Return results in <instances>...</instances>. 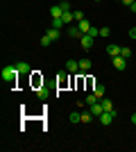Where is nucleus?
<instances>
[{"label": "nucleus", "instance_id": "obj_1", "mask_svg": "<svg viewBox=\"0 0 136 152\" xmlns=\"http://www.w3.org/2000/svg\"><path fill=\"white\" fill-rule=\"evenodd\" d=\"M18 75H20V70L16 68V64H14V66H5V68H2V82H7V84H16Z\"/></svg>", "mask_w": 136, "mask_h": 152}, {"label": "nucleus", "instance_id": "obj_2", "mask_svg": "<svg viewBox=\"0 0 136 152\" xmlns=\"http://www.w3.org/2000/svg\"><path fill=\"white\" fill-rule=\"evenodd\" d=\"M89 111L93 116H95V118H100V116L104 114V107H102V102L97 100V102H93V104H89Z\"/></svg>", "mask_w": 136, "mask_h": 152}, {"label": "nucleus", "instance_id": "obj_3", "mask_svg": "<svg viewBox=\"0 0 136 152\" xmlns=\"http://www.w3.org/2000/svg\"><path fill=\"white\" fill-rule=\"evenodd\" d=\"M93 43H95V37H91V34H84V37L79 39V45H82L84 50H91V48H93Z\"/></svg>", "mask_w": 136, "mask_h": 152}, {"label": "nucleus", "instance_id": "obj_4", "mask_svg": "<svg viewBox=\"0 0 136 152\" xmlns=\"http://www.w3.org/2000/svg\"><path fill=\"white\" fill-rule=\"evenodd\" d=\"M113 118H116V109H113V111H104L97 121L102 123V125H111V123H113Z\"/></svg>", "mask_w": 136, "mask_h": 152}, {"label": "nucleus", "instance_id": "obj_5", "mask_svg": "<svg viewBox=\"0 0 136 152\" xmlns=\"http://www.w3.org/2000/svg\"><path fill=\"white\" fill-rule=\"evenodd\" d=\"M111 61H113V68L116 70H125L127 68V59L120 57V55H118V57H111Z\"/></svg>", "mask_w": 136, "mask_h": 152}, {"label": "nucleus", "instance_id": "obj_6", "mask_svg": "<svg viewBox=\"0 0 136 152\" xmlns=\"http://www.w3.org/2000/svg\"><path fill=\"white\" fill-rule=\"evenodd\" d=\"M66 70H68V73H73V75H77V73H79V61L68 59V61H66Z\"/></svg>", "mask_w": 136, "mask_h": 152}, {"label": "nucleus", "instance_id": "obj_7", "mask_svg": "<svg viewBox=\"0 0 136 152\" xmlns=\"http://www.w3.org/2000/svg\"><path fill=\"white\" fill-rule=\"evenodd\" d=\"M16 68H18L23 75H30V73H32V66H30L27 61H18V64H16Z\"/></svg>", "mask_w": 136, "mask_h": 152}, {"label": "nucleus", "instance_id": "obj_8", "mask_svg": "<svg viewBox=\"0 0 136 152\" xmlns=\"http://www.w3.org/2000/svg\"><path fill=\"white\" fill-rule=\"evenodd\" d=\"M50 16H52V18H61V16H64L61 5H52V7H50Z\"/></svg>", "mask_w": 136, "mask_h": 152}, {"label": "nucleus", "instance_id": "obj_9", "mask_svg": "<svg viewBox=\"0 0 136 152\" xmlns=\"http://www.w3.org/2000/svg\"><path fill=\"white\" fill-rule=\"evenodd\" d=\"M45 37L50 39V41H59V37H61V30H55V27H50V30L45 32Z\"/></svg>", "mask_w": 136, "mask_h": 152}, {"label": "nucleus", "instance_id": "obj_10", "mask_svg": "<svg viewBox=\"0 0 136 152\" xmlns=\"http://www.w3.org/2000/svg\"><path fill=\"white\" fill-rule=\"evenodd\" d=\"M68 37H71V39H82L84 34L79 32V27H77V25H71V27H68Z\"/></svg>", "mask_w": 136, "mask_h": 152}, {"label": "nucleus", "instance_id": "obj_11", "mask_svg": "<svg viewBox=\"0 0 136 152\" xmlns=\"http://www.w3.org/2000/svg\"><path fill=\"white\" fill-rule=\"evenodd\" d=\"M120 50H123V48H120V45H116V43H109V45H107V52H109L111 57H118V55H120Z\"/></svg>", "mask_w": 136, "mask_h": 152}, {"label": "nucleus", "instance_id": "obj_12", "mask_svg": "<svg viewBox=\"0 0 136 152\" xmlns=\"http://www.w3.org/2000/svg\"><path fill=\"white\" fill-rule=\"evenodd\" d=\"M77 27H79V32H82V34H89V30H91V27H93V25H91V23H89V20H79V23H77Z\"/></svg>", "mask_w": 136, "mask_h": 152}, {"label": "nucleus", "instance_id": "obj_13", "mask_svg": "<svg viewBox=\"0 0 136 152\" xmlns=\"http://www.w3.org/2000/svg\"><path fill=\"white\" fill-rule=\"evenodd\" d=\"M93 93L97 95V100H102V98H104V93H107V91H104V86H102V84H95V86H93Z\"/></svg>", "mask_w": 136, "mask_h": 152}, {"label": "nucleus", "instance_id": "obj_14", "mask_svg": "<svg viewBox=\"0 0 136 152\" xmlns=\"http://www.w3.org/2000/svg\"><path fill=\"white\" fill-rule=\"evenodd\" d=\"M79 70H91V59L89 57H84V59H79Z\"/></svg>", "mask_w": 136, "mask_h": 152}, {"label": "nucleus", "instance_id": "obj_15", "mask_svg": "<svg viewBox=\"0 0 136 152\" xmlns=\"http://www.w3.org/2000/svg\"><path fill=\"white\" fill-rule=\"evenodd\" d=\"M100 102H102V107H104V111H113V102H111L109 98H102V100H100Z\"/></svg>", "mask_w": 136, "mask_h": 152}, {"label": "nucleus", "instance_id": "obj_16", "mask_svg": "<svg viewBox=\"0 0 136 152\" xmlns=\"http://www.w3.org/2000/svg\"><path fill=\"white\" fill-rule=\"evenodd\" d=\"M36 95H39L41 100H45V98H48V89H45L43 84H41V86H36Z\"/></svg>", "mask_w": 136, "mask_h": 152}, {"label": "nucleus", "instance_id": "obj_17", "mask_svg": "<svg viewBox=\"0 0 136 152\" xmlns=\"http://www.w3.org/2000/svg\"><path fill=\"white\" fill-rule=\"evenodd\" d=\"M50 27H55V30H61L64 27V18H52V25Z\"/></svg>", "mask_w": 136, "mask_h": 152}, {"label": "nucleus", "instance_id": "obj_18", "mask_svg": "<svg viewBox=\"0 0 136 152\" xmlns=\"http://www.w3.org/2000/svg\"><path fill=\"white\" fill-rule=\"evenodd\" d=\"M93 121V114H91L89 109H86V111H82V123H91Z\"/></svg>", "mask_w": 136, "mask_h": 152}, {"label": "nucleus", "instance_id": "obj_19", "mask_svg": "<svg viewBox=\"0 0 136 152\" xmlns=\"http://www.w3.org/2000/svg\"><path fill=\"white\" fill-rule=\"evenodd\" d=\"M66 73H68V70H66ZM66 73H61V75L57 77V84H59V86H66V82H68V77H66Z\"/></svg>", "mask_w": 136, "mask_h": 152}, {"label": "nucleus", "instance_id": "obj_20", "mask_svg": "<svg viewBox=\"0 0 136 152\" xmlns=\"http://www.w3.org/2000/svg\"><path fill=\"white\" fill-rule=\"evenodd\" d=\"M93 102H97V95H95V93H89V95H86V102H84V104L89 107V104H93Z\"/></svg>", "mask_w": 136, "mask_h": 152}, {"label": "nucleus", "instance_id": "obj_21", "mask_svg": "<svg viewBox=\"0 0 136 152\" xmlns=\"http://www.w3.org/2000/svg\"><path fill=\"white\" fill-rule=\"evenodd\" d=\"M61 18H64V23H73V20H75V16H73V12H64V16H61Z\"/></svg>", "mask_w": 136, "mask_h": 152}, {"label": "nucleus", "instance_id": "obj_22", "mask_svg": "<svg viewBox=\"0 0 136 152\" xmlns=\"http://www.w3.org/2000/svg\"><path fill=\"white\" fill-rule=\"evenodd\" d=\"M73 16H75V20H84V12H82V9H75V12H73Z\"/></svg>", "mask_w": 136, "mask_h": 152}, {"label": "nucleus", "instance_id": "obj_23", "mask_svg": "<svg viewBox=\"0 0 136 152\" xmlns=\"http://www.w3.org/2000/svg\"><path fill=\"white\" fill-rule=\"evenodd\" d=\"M71 123H82V114L73 111V114H71Z\"/></svg>", "mask_w": 136, "mask_h": 152}, {"label": "nucleus", "instance_id": "obj_24", "mask_svg": "<svg viewBox=\"0 0 136 152\" xmlns=\"http://www.w3.org/2000/svg\"><path fill=\"white\" fill-rule=\"evenodd\" d=\"M50 43H52V41H50V39H48V37L43 34V37H41V48H48Z\"/></svg>", "mask_w": 136, "mask_h": 152}, {"label": "nucleus", "instance_id": "obj_25", "mask_svg": "<svg viewBox=\"0 0 136 152\" xmlns=\"http://www.w3.org/2000/svg\"><path fill=\"white\" fill-rule=\"evenodd\" d=\"M120 57L129 59V57H132V50H129V48H123V50H120Z\"/></svg>", "mask_w": 136, "mask_h": 152}, {"label": "nucleus", "instance_id": "obj_26", "mask_svg": "<svg viewBox=\"0 0 136 152\" xmlns=\"http://www.w3.org/2000/svg\"><path fill=\"white\" fill-rule=\"evenodd\" d=\"M61 9H64V12H71V2H68V0H64V2H61Z\"/></svg>", "mask_w": 136, "mask_h": 152}, {"label": "nucleus", "instance_id": "obj_27", "mask_svg": "<svg viewBox=\"0 0 136 152\" xmlns=\"http://www.w3.org/2000/svg\"><path fill=\"white\" fill-rule=\"evenodd\" d=\"M89 34H91V37H100V30H97V27H91Z\"/></svg>", "mask_w": 136, "mask_h": 152}, {"label": "nucleus", "instance_id": "obj_28", "mask_svg": "<svg viewBox=\"0 0 136 152\" xmlns=\"http://www.w3.org/2000/svg\"><path fill=\"white\" fill-rule=\"evenodd\" d=\"M109 34H111L109 27H102V30H100V37H109Z\"/></svg>", "mask_w": 136, "mask_h": 152}, {"label": "nucleus", "instance_id": "obj_29", "mask_svg": "<svg viewBox=\"0 0 136 152\" xmlns=\"http://www.w3.org/2000/svg\"><path fill=\"white\" fill-rule=\"evenodd\" d=\"M120 2H123L125 7H132V5H134V0H120Z\"/></svg>", "mask_w": 136, "mask_h": 152}, {"label": "nucleus", "instance_id": "obj_30", "mask_svg": "<svg viewBox=\"0 0 136 152\" xmlns=\"http://www.w3.org/2000/svg\"><path fill=\"white\" fill-rule=\"evenodd\" d=\"M129 37H132V39H136V27H132V30H129Z\"/></svg>", "mask_w": 136, "mask_h": 152}, {"label": "nucleus", "instance_id": "obj_31", "mask_svg": "<svg viewBox=\"0 0 136 152\" xmlns=\"http://www.w3.org/2000/svg\"><path fill=\"white\" fill-rule=\"evenodd\" d=\"M129 9H132V12H134V14H136V0H134V5H132V7H129Z\"/></svg>", "mask_w": 136, "mask_h": 152}, {"label": "nucleus", "instance_id": "obj_32", "mask_svg": "<svg viewBox=\"0 0 136 152\" xmlns=\"http://www.w3.org/2000/svg\"><path fill=\"white\" fill-rule=\"evenodd\" d=\"M132 123H134V125H136V114H132Z\"/></svg>", "mask_w": 136, "mask_h": 152}, {"label": "nucleus", "instance_id": "obj_33", "mask_svg": "<svg viewBox=\"0 0 136 152\" xmlns=\"http://www.w3.org/2000/svg\"><path fill=\"white\" fill-rule=\"evenodd\" d=\"M93 2H97V0H93Z\"/></svg>", "mask_w": 136, "mask_h": 152}]
</instances>
